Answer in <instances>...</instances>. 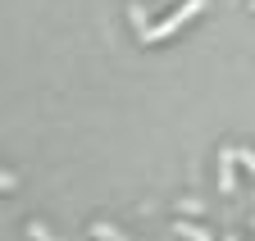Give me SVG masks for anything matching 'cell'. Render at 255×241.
I'll return each instance as SVG.
<instances>
[{
	"label": "cell",
	"instance_id": "cell-1",
	"mask_svg": "<svg viewBox=\"0 0 255 241\" xmlns=\"http://www.w3.org/2000/svg\"><path fill=\"white\" fill-rule=\"evenodd\" d=\"M201 9H205V0H182V5H178V9H173L164 23H155V27H141V41H164V37H173L178 27H182L187 18H196Z\"/></svg>",
	"mask_w": 255,
	"mask_h": 241
},
{
	"label": "cell",
	"instance_id": "cell-2",
	"mask_svg": "<svg viewBox=\"0 0 255 241\" xmlns=\"http://www.w3.org/2000/svg\"><path fill=\"white\" fill-rule=\"evenodd\" d=\"M233 168H237V146H228V150H223V177H219V187H223V191H233V187H237Z\"/></svg>",
	"mask_w": 255,
	"mask_h": 241
},
{
	"label": "cell",
	"instance_id": "cell-3",
	"mask_svg": "<svg viewBox=\"0 0 255 241\" xmlns=\"http://www.w3.org/2000/svg\"><path fill=\"white\" fill-rule=\"evenodd\" d=\"M173 232H178V237H187V241H214V237H210L205 228H191V223H182V219L173 223Z\"/></svg>",
	"mask_w": 255,
	"mask_h": 241
},
{
	"label": "cell",
	"instance_id": "cell-4",
	"mask_svg": "<svg viewBox=\"0 0 255 241\" xmlns=\"http://www.w3.org/2000/svg\"><path fill=\"white\" fill-rule=\"evenodd\" d=\"M91 232H96V237H101V241H128V237H123L119 228H110V223H96Z\"/></svg>",
	"mask_w": 255,
	"mask_h": 241
},
{
	"label": "cell",
	"instance_id": "cell-5",
	"mask_svg": "<svg viewBox=\"0 0 255 241\" xmlns=\"http://www.w3.org/2000/svg\"><path fill=\"white\" fill-rule=\"evenodd\" d=\"M237 164H242V168H246V173L255 177V150H246V146H237Z\"/></svg>",
	"mask_w": 255,
	"mask_h": 241
},
{
	"label": "cell",
	"instance_id": "cell-6",
	"mask_svg": "<svg viewBox=\"0 0 255 241\" xmlns=\"http://www.w3.org/2000/svg\"><path fill=\"white\" fill-rule=\"evenodd\" d=\"M251 9H255V0H251Z\"/></svg>",
	"mask_w": 255,
	"mask_h": 241
},
{
	"label": "cell",
	"instance_id": "cell-7",
	"mask_svg": "<svg viewBox=\"0 0 255 241\" xmlns=\"http://www.w3.org/2000/svg\"><path fill=\"white\" fill-rule=\"evenodd\" d=\"M228 241H237V237H228Z\"/></svg>",
	"mask_w": 255,
	"mask_h": 241
}]
</instances>
